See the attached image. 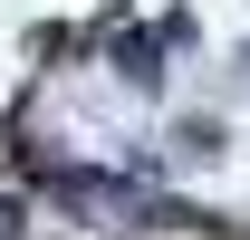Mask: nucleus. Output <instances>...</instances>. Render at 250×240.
I'll list each match as a JSON object with an SVG mask.
<instances>
[{
  "label": "nucleus",
  "mask_w": 250,
  "mask_h": 240,
  "mask_svg": "<svg viewBox=\"0 0 250 240\" xmlns=\"http://www.w3.org/2000/svg\"><path fill=\"white\" fill-rule=\"evenodd\" d=\"M39 182H48V202H58V211H77V221H125V182H106V173L39 163Z\"/></svg>",
  "instance_id": "f257e3e1"
},
{
  "label": "nucleus",
  "mask_w": 250,
  "mask_h": 240,
  "mask_svg": "<svg viewBox=\"0 0 250 240\" xmlns=\"http://www.w3.org/2000/svg\"><path fill=\"white\" fill-rule=\"evenodd\" d=\"M116 67L135 77V87H154V77H164V67H154V39H145V29H125V39H116Z\"/></svg>",
  "instance_id": "f03ea898"
},
{
  "label": "nucleus",
  "mask_w": 250,
  "mask_h": 240,
  "mask_svg": "<svg viewBox=\"0 0 250 240\" xmlns=\"http://www.w3.org/2000/svg\"><path fill=\"white\" fill-rule=\"evenodd\" d=\"M10 231H20V202H10V192H0V240H10Z\"/></svg>",
  "instance_id": "7ed1b4c3"
}]
</instances>
